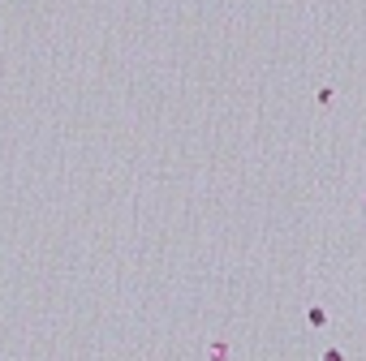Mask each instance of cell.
Returning a JSON list of instances; mask_svg holds the SVG:
<instances>
[{"instance_id":"6da1fadb","label":"cell","mask_w":366,"mask_h":361,"mask_svg":"<svg viewBox=\"0 0 366 361\" xmlns=\"http://www.w3.org/2000/svg\"><path fill=\"white\" fill-rule=\"evenodd\" d=\"M207 357H211V361H233V353H229L224 340H211V344H207Z\"/></svg>"},{"instance_id":"7a4b0ae2","label":"cell","mask_w":366,"mask_h":361,"mask_svg":"<svg viewBox=\"0 0 366 361\" xmlns=\"http://www.w3.org/2000/svg\"><path fill=\"white\" fill-rule=\"evenodd\" d=\"M306 318H310V327H328V309H323V305H310Z\"/></svg>"},{"instance_id":"3957f363","label":"cell","mask_w":366,"mask_h":361,"mask_svg":"<svg viewBox=\"0 0 366 361\" xmlns=\"http://www.w3.org/2000/svg\"><path fill=\"white\" fill-rule=\"evenodd\" d=\"M323 361H345V353H340V348H323Z\"/></svg>"}]
</instances>
